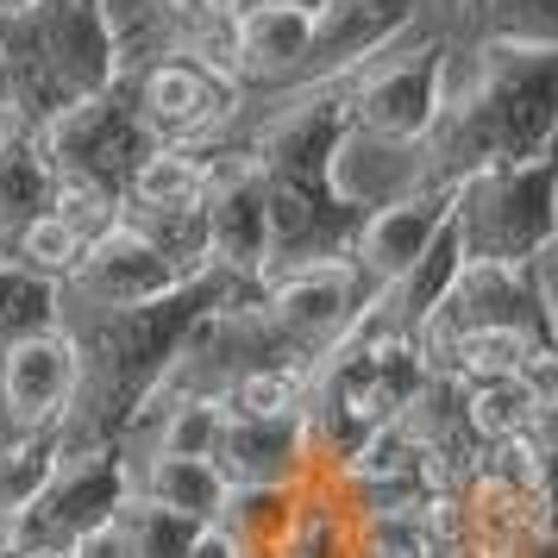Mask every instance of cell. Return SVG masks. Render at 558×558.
I'll list each match as a JSON object with an SVG mask.
<instances>
[{"label": "cell", "instance_id": "obj_1", "mask_svg": "<svg viewBox=\"0 0 558 558\" xmlns=\"http://www.w3.org/2000/svg\"><path fill=\"white\" fill-rule=\"evenodd\" d=\"M558 138V51L483 45L477 70L458 82L433 138L421 145V170L446 182L483 177L502 163H527Z\"/></svg>", "mask_w": 558, "mask_h": 558}, {"label": "cell", "instance_id": "obj_2", "mask_svg": "<svg viewBox=\"0 0 558 558\" xmlns=\"http://www.w3.org/2000/svg\"><path fill=\"white\" fill-rule=\"evenodd\" d=\"M464 264H539L558 245V138L527 163L458 182Z\"/></svg>", "mask_w": 558, "mask_h": 558}, {"label": "cell", "instance_id": "obj_3", "mask_svg": "<svg viewBox=\"0 0 558 558\" xmlns=\"http://www.w3.org/2000/svg\"><path fill=\"white\" fill-rule=\"evenodd\" d=\"M352 107V132L377 138L396 151H421L439 126V113L452 101V45L446 38H414L364 63L357 76L339 82Z\"/></svg>", "mask_w": 558, "mask_h": 558}, {"label": "cell", "instance_id": "obj_4", "mask_svg": "<svg viewBox=\"0 0 558 558\" xmlns=\"http://www.w3.org/2000/svg\"><path fill=\"white\" fill-rule=\"evenodd\" d=\"M0 38L13 57H32L70 101L126 82V38L107 0H38L26 20H0Z\"/></svg>", "mask_w": 558, "mask_h": 558}, {"label": "cell", "instance_id": "obj_5", "mask_svg": "<svg viewBox=\"0 0 558 558\" xmlns=\"http://www.w3.org/2000/svg\"><path fill=\"white\" fill-rule=\"evenodd\" d=\"M138 496V471L113 439H88V433L63 427V464L45 483V496L13 521V539H45V546H76L88 533L120 521V508Z\"/></svg>", "mask_w": 558, "mask_h": 558}, {"label": "cell", "instance_id": "obj_6", "mask_svg": "<svg viewBox=\"0 0 558 558\" xmlns=\"http://www.w3.org/2000/svg\"><path fill=\"white\" fill-rule=\"evenodd\" d=\"M32 138H38L45 163H51V177L95 182V189H113V195H126V177L157 145L151 132H145V120H138V107H132L126 88L82 95V101H70L63 113H51Z\"/></svg>", "mask_w": 558, "mask_h": 558}, {"label": "cell", "instance_id": "obj_7", "mask_svg": "<svg viewBox=\"0 0 558 558\" xmlns=\"http://www.w3.org/2000/svg\"><path fill=\"white\" fill-rule=\"evenodd\" d=\"M88 396V357L70 327L32 332L0 352V433L76 427Z\"/></svg>", "mask_w": 558, "mask_h": 558}, {"label": "cell", "instance_id": "obj_8", "mask_svg": "<svg viewBox=\"0 0 558 558\" xmlns=\"http://www.w3.org/2000/svg\"><path fill=\"white\" fill-rule=\"evenodd\" d=\"M345 138H352V107H345V88H339V82H320V88H307L295 107H282V113L257 132L245 151L257 157L264 182H289V189L332 195V189H339V157H345ZM339 195H345V189H339Z\"/></svg>", "mask_w": 558, "mask_h": 558}, {"label": "cell", "instance_id": "obj_9", "mask_svg": "<svg viewBox=\"0 0 558 558\" xmlns=\"http://www.w3.org/2000/svg\"><path fill=\"white\" fill-rule=\"evenodd\" d=\"M239 101H245L239 82L214 76L182 51H157L151 70L132 82V107H138V120L157 145H195L202 151L214 132H227Z\"/></svg>", "mask_w": 558, "mask_h": 558}, {"label": "cell", "instance_id": "obj_10", "mask_svg": "<svg viewBox=\"0 0 558 558\" xmlns=\"http://www.w3.org/2000/svg\"><path fill=\"white\" fill-rule=\"evenodd\" d=\"M207 257L227 277H270V207H264V170L252 151H207Z\"/></svg>", "mask_w": 558, "mask_h": 558}, {"label": "cell", "instance_id": "obj_11", "mask_svg": "<svg viewBox=\"0 0 558 558\" xmlns=\"http://www.w3.org/2000/svg\"><path fill=\"white\" fill-rule=\"evenodd\" d=\"M314 7V38H307L302 82H345L364 63H377L383 51H396L414 38L421 0H307Z\"/></svg>", "mask_w": 558, "mask_h": 558}, {"label": "cell", "instance_id": "obj_12", "mask_svg": "<svg viewBox=\"0 0 558 558\" xmlns=\"http://www.w3.org/2000/svg\"><path fill=\"white\" fill-rule=\"evenodd\" d=\"M458 207V182L446 177H421L408 182L402 195H389L364 214V232H357V277L371 282V289H396L408 277V264L427 252V239L446 227V214Z\"/></svg>", "mask_w": 558, "mask_h": 558}, {"label": "cell", "instance_id": "obj_13", "mask_svg": "<svg viewBox=\"0 0 558 558\" xmlns=\"http://www.w3.org/2000/svg\"><path fill=\"white\" fill-rule=\"evenodd\" d=\"M177 282H189V277H177V264L157 252L138 227H126V214H120V227L88 239V252H82L76 277H70L63 295H82L101 314H120V307H145L157 295H170Z\"/></svg>", "mask_w": 558, "mask_h": 558}, {"label": "cell", "instance_id": "obj_14", "mask_svg": "<svg viewBox=\"0 0 558 558\" xmlns=\"http://www.w3.org/2000/svg\"><path fill=\"white\" fill-rule=\"evenodd\" d=\"M446 307L464 327H508L533 345H558V307L539 264H464Z\"/></svg>", "mask_w": 558, "mask_h": 558}, {"label": "cell", "instance_id": "obj_15", "mask_svg": "<svg viewBox=\"0 0 558 558\" xmlns=\"http://www.w3.org/2000/svg\"><path fill=\"white\" fill-rule=\"evenodd\" d=\"M307 38H314V7L307 0H239L232 13V57L239 82H302Z\"/></svg>", "mask_w": 558, "mask_h": 558}, {"label": "cell", "instance_id": "obj_16", "mask_svg": "<svg viewBox=\"0 0 558 558\" xmlns=\"http://www.w3.org/2000/svg\"><path fill=\"white\" fill-rule=\"evenodd\" d=\"M214 464L232 477V489H252V483H307L314 477V452H307L302 414H277V421H232L227 414V439H220Z\"/></svg>", "mask_w": 558, "mask_h": 558}, {"label": "cell", "instance_id": "obj_17", "mask_svg": "<svg viewBox=\"0 0 558 558\" xmlns=\"http://www.w3.org/2000/svg\"><path fill=\"white\" fill-rule=\"evenodd\" d=\"M138 496L157 508H170L195 527H220L227 521V502H232V477L214 464V458H170V452H151L145 471H138Z\"/></svg>", "mask_w": 558, "mask_h": 558}, {"label": "cell", "instance_id": "obj_18", "mask_svg": "<svg viewBox=\"0 0 558 558\" xmlns=\"http://www.w3.org/2000/svg\"><path fill=\"white\" fill-rule=\"evenodd\" d=\"M270 558H357V508L345 502V489L327 477H307Z\"/></svg>", "mask_w": 558, "mask_h": 558}, {"label": "cell", "instance_id": "obj_19", "mask_svg": "<svg viewBox=\"0 0 558 558\" xmlns=\"http://www.w3.org/2000/svg\"><path fill=\"white\" fill-rule=\"evenodd\" d=\"M207 202V151L195 145H151L126 177V214H189Z\"/></svg>", "mask_w": 558, "mask_h": 558}, {"label": "cell", "instance_id": "obj_20", "mask_svg": "<svg viewBox=\"0 0 558 558\" xmlns=\"http://www.w3.org/2000/svg\"><path fill=\"white\" fill-rule=\"evenodd\" d=\"M458 270H464V232H458V214H446V227L427 239V252L414 257V264H408V277L389 289V320H396V332L421 327L433 307L452 295Z\"/></svg>", "mask_w": 558, "mask_h": 558}, {"label": "cell", "instance_id": "obj_21", "mask_svg": "<svg viewBox=\"0 0 558 558\" xmlns=\"http://www.w3.org/2000/svg\"><path fill=\"white\" fill-rule=\"evenodd\" d=\"M214 396L232 421H277L302 414L307 402V364H239L214 383Z\"/></svg>", "mask_w": 558, "mask_h": 558}, {"label": "cell", "instance_id": "obj_22", "mask_svg": "<svg viewBox=\"0 0 558 558\" xmlns=\"http://www.w3.org/2000/svg\"><path fill=\"white\" fill-rule=\"evenodd\" d=\"M51 195H57V177H51V163H45V151H38V138L13 132L0 145V245L26 220L51 214Z\"/></svg>", "mask_w": 558, "mask_h": 558}, {"label": "cell", "instance_id": "obj_23", "mask_svg": "<svg viewBox=\"0 0 558 558\" xmlns=\"http://www.w3.org/2000/svg\"><path fill=\"white\" fill-rule=\"evenodd\" d=\"M57 464H63V427L0 433V521H7V527L45 496V483L57 477Z\"/></svg>", "mask_w": 558, "mask_h": 558}, {"label": "cell", "instance_id": "obj_24", "mask_svg": "<svg viewBox=\"0 0 558 558\" xmlns=\"http://www.w3.org/2000/svg\"><path fill=\"white\" fill-rule=\"evenodd\" d=\"M458 414H464V433L471 446H496V439H521V433H539V408L527 402V389L514 377H483L458 389Z\"/></svg>", "mask_w": 558, "mask_h": 558}, {"label": "cell", "instance_id": "obj_25", "mask_svg": "<svg viewBox=\"0 0 558 558\" xmlns=\"http://www.w3.org/2000/svg\"><path fill=\"white\" fill-rule=\"evenodd\" d=\"M51 327H63V289L20 270L13 257H0V352Z\"/></svg>", "mask_w": 558, "mask_h": 558}, {"label": "cell", "instance_id": "obj_26", "mask_svg": "<svg viewBox=\"0 0 558 558\" xmlns=\"http://www.w3.org/2000/svg\"><path fill=\"white\" fill-rule=\"evenodd\" d=\"M82 252H88V239H82L63 214H38V220H26V227L13 232L7 245H0V257H13L20 270H32V277L57 282V289H70V277H76Z\"/></svg>", "mask_w": 558, "mask_h": 558}, {"label": "cell", "instance_id": "obj_27", "mask_svg": "<svg viewBox=\"0 0 558 558\" xmlns=\"http://www.w3.org/2000/svg\"><path fill=\"white\" fill-rule=\"evenodd\" d=\"M220 439H227V408H220V396H214V389H189V396H170V414L157 421L151 452L220 458Z\"/></svg>", "mask_w": 558, "mask_h": 558}, {"label": "cell", "instance_id": "obj_28", "mask_svg": "<svg viewBox=\"0 0 558 558\" xmlns=\"http://www.w3.org/2000/svg\"><path fill=\"white\" fill-rule=\"evenodd\" d=\"M295 496H302V483H252V489H232L220 527L239 539V553H270L282 539V527H289V514H295Z\"/></svg>", "mask_w": 558, "mask_h": 558}, {"label": "cell", "instance_id": "obj_29", "mask_svg": "<svg viewBox=\"0 0 558 558\" xmlns=\"http://www.w3.org/2000/svg\"><path fill=\"white\" fill-rule=\"evenodd\" d=\"M483 45H521V51H558V0H464Z\"/></svg>", "mask_w": 558, "mask_h": 558}, {"label": "cell", "instance_id": "obj_30", "mask_svg": "<svg viewBox=\"0 0 558 558\" xmlns=\"http://www.w3.org/2000/svg\"><path fill=\"white\" fill-rule=\"evenodd\" d=\"M113 527H120V539H126V558H189L195 539L207 533V527H195V521L170 514V508L145 502V496H132Z\"/></svg>", "mask_w": 558, "mask_h": 558}, {"label": "cell", "instance_id": "obj_31", "mask_svg": "<svg viewBox=\"0 0 558 558\" xmlns=\"http://www.w3.org/2000/svg\"><path fill=\"white\" fill-rule=\"evenodd\" d=\"M527 352H539L527 332H508V327H464V345H458V383L514 377Z\"/></svg>", "mask_w": 558, "mask_h": 558}, {"label": "cell", "instance_id": "obj_32", "mask_svg": "<svg viewBox=\"0 0 558 558\" xmlns=\"http://www.w3.org/2000/svg\"><path fill=\"white\" fill-rule=\"evenodd\" d=\"M51 214H63V220L82 232V239H101L107 227H120V214H126V195H113V189H95V182H76V177H57Z\"/></svg>", "mask_w": 558, "mask_h": 558}, {"label": "cell", "instance_id": "obj_33", "mask_svg": "<svg viewBox=\"0 0 558 558\" xmlns=\"http://www.w3.org/2000/svg\"><path fill=\"white\" fill-rule=\"evenodd\" d=\"M514 383L527 389V402L539 408V421H553V414H558V345H539V352L521 357Z\"/></svg>", "mask_w": 558, "mask_h": 558}, {"label": "cell", "instance_id": "obj_34", "mask_svg": "<svg viewBox=\"0 0 558 558\" xmlns=\"http://www.w3.org/2000/svg\"><path fill=\"white\" fill-rule=\"evenodd\" d=\"M163 7V26H170V45L177 38H189V32H207V26H220V20H232L239 13V0H157ZM163 45V51H170Z\"/></svg>", "mask_w": 558, "mask_h": 558}, {"label": "cell", "instance_id": "obj_35", "mask_svg": "<svg viewBox=\"0 0 558 558\" xmlns=\"http://www.w3.org/2000/svg\"><path fill=\"white\" fill-rule=\"evenodd\" d=\"M539 539L558 553V452L546 446V464H539Z\"/></svg>", "mask_w": 558, "mask_h": 558}, {"label": "cell", "instance_id": "obj_36", "mask_svg": "<svg viewBox=\"0 0 558 558\" xmlns=\"http://www.w3.org/2000/svg\"><path fill=\"white\" fill-rule=\"evenodd\" d=\"M70 558H126V539H120V527H101V533H88V539H76Z\"/></svg>", "mask_w": 558, "mask_h": 558}, {"label": "cell", "instance_id": "obj_37", "mask_svg": "<svg viewBox=\"0 0 558 558\" xmlns=\"http://www.w3.org/2000/svg\"><path fill=\"white\" fill-rule=\"evenodd\" d=\"M189 558H245V553H239V539H232L227 527H207L202 539H195V553H189Z\"/></svg>", "mask_w": 558, "mask_h": 558}, {"label": "cell", "instance_id": "obj_38", "mask_svg": "<svg viewBox=\"0 0 558 558\" xmlns=\"http://www.w3.org/2000/svg\"><path fill=\"white\" fill-rule=\"evenodd\" d=\"M13 558H70V546H45V539H13Z\"/></svg>", "mask_w": 558, "mask_h": 558}, {"label": "cell", "instance_id": "obj_39", "mask_svg": "<svg viewBox=\"0 0 558 558\" xmlns=\"http://www.w3.org/2000/svg\"><path fill=\"white\" fill-rule=\"evenodd\" d=\"M0 107H13V63H7V38H0Z\"/></svg>", "mask_w": 558, "mask_h": 558}, {"label": "cell", "instance_id": "obj_40", "mask_svg": "<svg viewBox=\"0 0 558 558\" xmlns=\"http://www.w3.org/2000/svg\"><path fill=\"white\" fill-rule=\"evenodd\" d=\"M38 0H0V20H26Z\"/></svg>", "mask_w": 558, "mask_h": 558}, {"label": "cell", "instance_id": "obj_41", "mask_svg": "<svg viewBox=\"0 0 558 558\" xmlns=\"http://www.w3.org/2000/svg\"><path fill=\"white\" fill-rule=\"evenodd\" d=\"M13 132H26V126H20V120H13V113H7V107H0V145H7V138H13Z\"/></svg>", "mask_w": 558, "mask_h": 558}, {"label": "cell", "instance_id": "obj_42", "mask_svg": "<svg viewBox=\"0 0 558 558\" xmlns=\"http://www.w3.org/2000/svg\"><path fill=\"white\" fill-rule=\"evenodd\" d=\"M533 558H558V553H553V546H539V553H533Z\"/></svg>", "mask_w": 558, "mask_h": 558}]
</instances>
